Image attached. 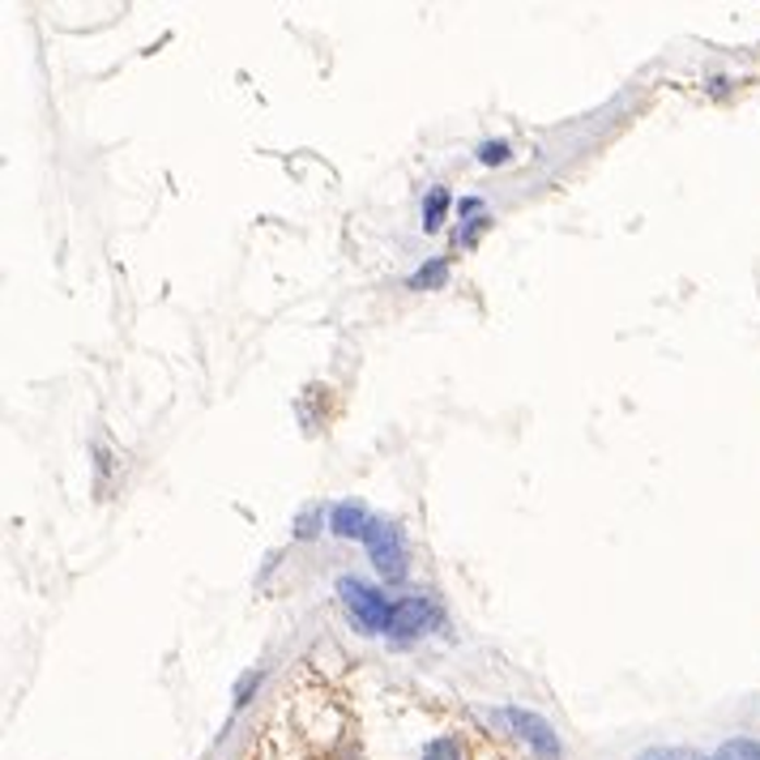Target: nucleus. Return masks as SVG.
Instances as JSON below:
<instances>
[{
	"instance_id": "obj_1",
	"label": "nucleus",
	"mask_w": 760,
	"mask_h": 760,
	"mask_svg": "<svg viewBox=\"0 0 760 760\" xmlns=\"http://www.w3.org/2000/svg\"><path fill=\"white\" fill-rule=\"evenodd\" d=\"M338 599H342V607L359 632H367V637L389 632V619H394L398 603H389V594H381L376 586H367L359 577H338Z\"/></svg>"
},
{
	"instance_id": "obj_2",
	"label": "nucleus",
	"mask_w": 760,
	"mask_h": 760,
	"mask_svg": "<svg viewBox=\"0 0 760 760\" xmlns=\"http://www.w3.org/2000/svg\"><path fill=\"white\" fill-rule=\"evenodd\" d=\"M363 547H367L372 564H376L381 581L402 586L406 572H410V564H406V534H402L398 521H389V517H372V521H367V534H363Z\"/></svg>"
},
{
	"instance_id": "obj_3",
	"label": "nucleus",
	"mask_w": 760,
	"mask_h": 760,
	"mask_svg": "<svg viewBox=\"0 0 760 760\" xmlns=\"http://www.w3.org/2000/svg\"><path fill=\"white\" fill-rule=\"evenodd\" d=\"M508 717V726L517 731V739L534 752L539 760H564V748H559V735L552 731V722L547 717H539V713H530V710H505Z\"/></svg>"
},
{
	"instance_id": "obj_4",
	"label": "nucleus",
	"mask_w": 760,
	"mask_h": 760,
	"mask_svg": "<svg viewBox=\"0 0 760 760\" xmlns=\"http://www.w3.org/2000/svg\"><path fill=\"white\" fill-rule=\"evenodd\" d=\"M441 624V607L432 603V599H402L398 607H394V619H389V641L394 646H406V641H414V637H423V632H432Z\"/></svg>"
},
{
	"instance_id": "obj_5",
	"label": "nucleus",
	"mask_w": 760,
	"mask_h": 760,
	"mask_svg": "<svg viewBox=\"0 0 760 760\" xmlns=\"http://www.w3.org/2000/svg\"><path fill=\"white\" fill-rule=\"evenodd\" d=\"M367 521H372V512L359 505V500H338V505L329 508V530L338 539H363L367 534Z\"/></svg>"
},
{
	"instance_id": "obj_6",
	"label": "nucleus",
	"mask_w": 760,
	"mask_h": 760,
	"mask_svg": "<svg viewBox=\"0 0 760 760\" xmlns=\"http://www.w3.org/2000/svg\"><path fill=\"white\" fill-rule=\"evenodd\" d=\"M449 282V261L445 256H432L427 265H419L410 274V291H441Z\"/></svg>"
},
{
	"instance_id": "obj_7",
	"label": "nucleus",
	"mask_w": 760,
	"mask_h": 760,
	"mask_svg": "<svg viewBox=\"0 0 760 760\" xmlns=\"http://www.w3.org/2000/svg\"><path fill=\"white\" fill-rule=\"evenodd\" d=\"M449 205H454L449 189H432V193L423 197V231H427V236L445 227V214H449Z\"/></svg>"
},
{
	"instance_id": "obj_8",
	"label": "nucleus",
	"mask_w": 760,
	"mask_h": 760,
	"mask_svg": "<svg viewBox=\"0 0 760 760\" xmlns=\"http://www.w3.org/2000/svg\"><path fill=\"white\" fill-rule=\"evenodd\" d=\"M423 760H466V744L457 735H436L427 748H423Z\"/></svg>"
},
{
	"instance_id": "obj_9",
	"label": "nucleus",
	"mask_w": 760,
	"mask_h": 760,
	"mask_svg": "<svg viewBox=\"0 0 760 760\" xmlns=\"http://www.w3.org/2000/svg\"><path fill=\"white\" fill-rule=\"evenodd\" d=\"M713 760H760V744L757 739H731V744L717 748Z\"/></svg>"
},
{
	"instance_id": "obj_10",
	"label": "nucleus",
	"mask_w": 760,
	"mask_h": 760,
	"mask_svg": "<svg viewBox=\"0 0 760 760\" xmlns=\"http://www.w3.org/2000/svg\"><path fill=\"white\" fill-rule=\"evenodd\" d=\"M487 227H492V214H474L466 227H457L454 244H457V249H470V244H474V240H479Z\"/></svg>"
},
{
	"instance_id": "obj_11",
	"label": "nucleus",
	"mask_w": 760,
	"mask_h": 760,
	"mask_svg": "<svg viewBox=\"0 0 760 760\" xmlns=\"http://www.w3.org/2000/svg\"><path fill=\"white\" fill-rule=\"evenodd\" d=\"M508 158H512L508 142H483V146H479V162H483V167H500Z\"/></svg>"
},
{
	"instance_id": "obj_12",
	"label": "nucleus",
	"mask_w": 760,
	"mask_h": 760,
	"mask_svg": "<svg viewBox=\"0 0 760 760\" xmlns=\"http://www.w3.org/2000/svg\"><path fill=\"white\" fill-rule=\"evenodd\" d=\"M321 521H325V512H321V508H304V512H300V521H295V539H312V534L321 530Z\"/></svg>"
},
{
	"instance_id": "obj_13",
	"label": "nucleus",
	"mask_w": 760,
	"mask_h": 760,
	"mask_svg": "<svg viewBox=\"0 0 760 760\" xmlns=\"http://www.w3.org/2000/svg\"><path fill=\"white\" fill-rule=\"evenodd\" d=\"M261 688V671H249L240 684H236V710H244L249 701H253V692Z\"/></svg>"
},
{
	"instance_id": "obj_14",
	"label": "nucleus",
	"mask_w": 760,
	"mask_h": 760,
	"mask_svg": "<svg viewBox=\"0 0 760 760\" xmlns=\"http://www.w3.org/2000/svg\"><path fill=\"white\" fill-rule=\"evenodd\" d=\"M637 760H684V752H675V748H646Z\"/></svg>"
},
{
	"instance_id": "obj_15",
	"label": "nucleus",
	"mask_w": 760,
	"mask_h": 760,
	"mask_svg": "<svg viewBox=\"0 0 760 760\" xmlns=\"http://www.w3.org/2000/svg\"><path fill=\"white\" fill-rule=\"evenodd\" d=\"M457 214H483V202H479V197H461V202H457Z\"/></svg>"
},
{
	"instance_id": "obj_16",
	"label": "nucleus",
	"mask_w": 760,
	"mask_h": 760,
	"mask_svg": "<svg viewBox=\"0 0 760 760\" xmlns=\"http://www.w3.org/2000/svg\"><path fill=\"white\" fill-rule=\"evenodd\" d=\"M684 760H713V757H684Z\"/></svg>"
}]
</instances>
